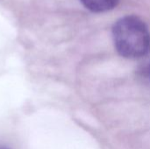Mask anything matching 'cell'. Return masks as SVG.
Wrapping results in <instances>:
<instances>
[{
    "label": "cell",
    "instance_id": "1",
    "mask_svg": "<svg viewBox=\"0 0 150 149\" xmlns=\"http://www.w3.org/2000/svg\"><path fill=\"white\" fill-rule=\"evenodd\" d=\"M112 32L115 49L120 56L137 59L145 57L149 52V30L139 17L127 15L119 18Z\"/></svg>",
    "mask_w": 150,
    "mask_h": 149
},
{
    "label": "cell",
    "instance_id": "2",
    "mask_svg": "<svg viewBox=\"0 0 150 149\" xmlns=\"http://www.w3.org/2000/svg\"><path fill=\"white\" fill-rule=\"evenodd\" d=\"M83 6L89 11L96 13L105 12L114 9L120 0H80Z\"/></svg>",
    "mask_w": 150,
    "mask_h": 149
},
{
    "label": "cell",
    "instance_id": "3",
    "mask_svg": "<svg viewBox=\"0 0 150 149\" xmlns=\"http://www.w3.org/2000/svg\"><path fill=\"white\" fill-rule=\"evenodd\" d=\"M142 71V73H143V76H144L149 81H150V57L148 59L147 61L144 62Z\"/></svg>",
    "mask_w": 150,
    "mask_h": 149
},
{
    "label": "cell",
    "instance_id": "4",
    "mask_svg": "<svg viewBox=\"0 0 150 149\" xmlns=\"http://www.w3.org/2000/svg\"><path fill=\"white\" fill-rule=\"evenodd\" d=\"M0 149H10L7 147H4V146H0Z\"/></svg>",
    "mask_w": 150,
    "mask_h": 149
}]
</instances>
